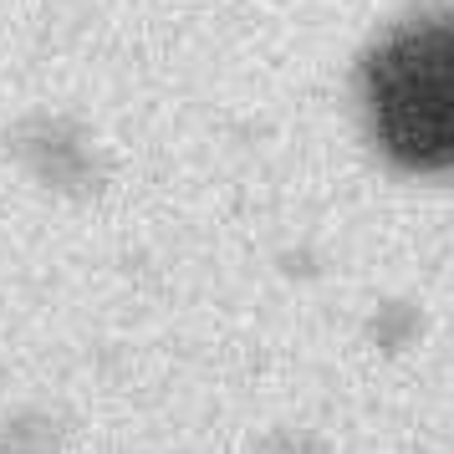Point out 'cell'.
I'll return each instance as SVG.
<instances>
[{
  "mask_svg": "<svg viewBox=\"0 0 454 454\" xmlns=\"http://www.w3.org/2000/svg\"><path fill=\"white\" fill-rule=\"evenodd\" d=\"M363 118L388 164L413 174L454 168V11L409 16L372 46Z\"/></svg>",
  "mask_w": 454,
  "mask_h": 454,
  "instance_id": "cell-1",
  "label": "cell"
}]
</instances>
